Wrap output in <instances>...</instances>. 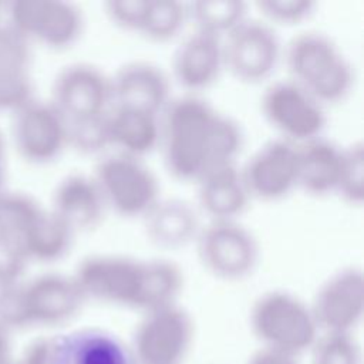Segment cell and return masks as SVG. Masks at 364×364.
Masks as SVG:
<instances>
[{"label":"cell","instance_id":"6da1fadb","mask_svg":"<svg viewBox=\"0 0 364 364\" xmlns=\"http://www.w3.org/2000/svg\"><path fill=\"white\" fill-rule=\"evenodd\" d=\"M242 146L240 125L196 94L171 98L161 112L159 148L168 172L179 181L196 183L236 164Z\"/></svg>","mask_w":364,"mask_h":364},{"label":"cell","instance_id":"7a4b0ae2","mask_svg":"<svg viewBox=\"0 0 364 364\" xmlns=\"http://www.w3.org/2000/svg\"><path fill=\"white\" fill-rule=\"evenodd\" d=\"M71 276L85 300L144 313L175 304L183 286L182 270L171 260L117 253L90 255Z\"/></svg>","mask_w":364,"mask_h":364},{"label":"cell","instance_id":"3957f363","mask_svg":"<svg viewBox=\"0 0 364 364\" xmlns=\"http://www.w3.org/2000/svg\"><path fill=\"white\" fill-rule=\"evenodd\" d=\"M284 61L290 80L321 105L344 101L354 88L351 61L327 34L316 30L294 36L286 46Z\"/></svg>","mask_w":364,"mask_h":364},{"label":"cell","instance_id":"277c9868","mask_svg":"<svg viewBox=\"0 0 364 364\" xmlns=\"http://www.w3.org/2000/svg\"><path fill=\"white\" fill-rule=\"evenodd\" d=\"M250 328L263 347L297 355L318 336L310 306L286 290H269L250 307Z\"/></svg>","mask_w":364,"mask_h":364},{"label":"cell","instance_id":"5b68a950","mask_svg":"<svg viewBox=\"0 0 364 364\" xmlns=\"http://www.w3.org/2000/svg\"><path fill=\"white\" fill-rule=\"evenodd\" d=\"M92 178L107 209L122 218H144L161 199L159 181L141 159L121 152L102 156Z\"/></svg>","mask_w":364,"mask_h":364},{"label":"cell","instance_id":"8992f818","mask_svg":"<svg viewBox=\"0 0 364 364\" xmlns=\"http://www.w3.org/2000/svg\"><path fill=\"white\" fill-rule=\"evenodd\" d=\"M195 246L205 270L225 282L246 279L259 262L256 237L237 220H209L202 225Z\"/></svg>","mask_w":364,"mask_h":364},{"label":"cell","instance_id":"52a82bcc","mask_svg":"<svg viewBox=\"0 0 364 364\" xmlns=\"http://www.w3.org/2000/svg\"><path fill=\"white\" fill-rule=\"evenodd\" d=\"M195 334L191 314L171 304L144 313L134 337L131 355L135 364H182Z\"/></svg>","mask_w":364,"mask_h":364},{"label":"cell","instance_id":"ba28073f","mask_svg":"<svg viewBox=\"0 0 364 364\" xmlns=\"http://www.w3.org/2000/svg\"><path fill=\"white\" fill-rule=\"evenodd\" d=\"M260 108L279 138L301 145L323 136L327 124L324 105L290 78L272 82L260 98Z\"/></svg>","mask_w":364,"mask_h":364},{"label":"cell","instance_id":"9c48e42d","mask_svg":"<svg viewBox=\"0 0 364 364\" xmlns=\"http://www.w3.org/2000/svg\"><path fill=\"white\" fill-rule=\"evenodd\" d=\"M222 48L225 68L247 84L266 81L282 57L276 30L262 18L246 17L222 38Z\"/></svg>","mask_w":364,"mask_h":364},{"label":"cell","instance_id":"30bf717a","mask_svg":"<svg viewBox=\"0 0 364 364\" xmlns=\"http://www.w3.org/2000/svg\"><path fill=\"white\" fill-rule=\"evenodd\" d=\"M7 23L28 41L64 50L77 43L84 28L81 10L64 0H14L4 4Z\"/></svg>","mask_w":364,"mask_h":364},{"label":"cell","instance_id":"8fae6325","mask_svg":"<svg viewBox=\"0 0 364 364\" xmlns=\"http://www.w3.org/2000/svg\"><path fill=\"white\" fill-rule=\"evenodd\" d=\"M50 102L65 124L100 118L112 105L109 77L90 63L68 64L53 81Z\"/></svg>","mask_w":364,"mask_h":364},{"label":"cell","instance_id":"7c38bea8","mask_svg":"<svg viewBox=\"0 0 364 364\" xmlns=\"http://www.w3.org/2000/svg\"><path fill=\"white\" fill-rule=\"evenodd\" d=\"M11 135L18 154L33 164H48L67 146V124L50 101L30 100L13 112Z\"/></svg>","mask_w":364,"mask_h":364},{"label":"cell","instance_id":"4fadbf2b","mask_svg":"<svg viewBox=\"0 0 364 364\" xmlns=\"http://www.w3.org/2000/svg\"><path fill=\"white\" fill-rule=\"evenodd\" d=\"M250 198L274 202L299 188L297 145L274 138L259 146L240 168Z\"/></svg>","mask_w":364,"mask_h":364},{"label":"cell","instance_id":"5bb4252c","mask_svg":"<svg viewBox=\"0 0 364 364\" xmlns=\"http://www.w3.org/2000/svg\"><path fill=\"white\" fill-rule=\"evenodd\" d=\"M318 331L351 333L364 311V276L358 266H346L321 283L310 304Z\"/></svg>","mask_w":364,"mask_h":364},{"label":"cell","instance_id":"9a60e30c","mask_svg":"<svg viewBox=\"0 0 364 364\" xmlns=\"http://www.w3.org/2000/svg\"><path fill=\"white\" fill-rule=\"evenodd\" d=\"M85 301L73 276L47 272L23 284L27 324L57 326L73 318Z\"/></svg>","mask_w":364,"mask_h":364},{"label":"cell","instance_id":"2e32d148","mask_svg":"<svg viewBox=\"0 0 364 364\" xmlns=\"http://www.w3.org/2000/svg\"><path fill=\"white\" fill-rule=\"evenodd\" d=\"M223 68L222 38L199 30L188 34L172 57L173 78L188 94L209 88Z\"/></svg>","mask_w":364,"mask_h":364},{"label":"cell","instance_id":"e0dca14e","mask_svg":"<svg viewBox=\"0 0 364 364\" xmlns=\"http://www.w3.org/2000/svg\"><path fill=\"white\" fill-rule=\"evenodd\" d=\"M112 104L129 105L161 114L171 101L168 75L154 63L134 60L122 64L111 77Z\"/></svg>","mask_w":364,"mask_h":364},{"label":"cell","instance_id":"ac0fdd59","mask_svg":"<svg viewBox=\"0 0 364 364\" xmlns=\"http://www.w3.org/2000/svg\"><path fill=\"white\" fill-rule=\"evenodd\" d=\"M50 210L77 233L97 228L107 206L92 175L75 172L55 185Z\"/></svg>","mask_w":364,"mask_h":364},{"label":"cell","instance_id":"d6986e66","mask_svg":"<svg viewBox=\"0 0 364 364\" xmlns=\"http://www.w3.org/2000/svg\"><path fill=\"white\" fill-rule=\"evenodd\" d=\"M142 219L148 240L165 250L195 243L202 228L198 208L179 198H161Z\"/></svg>","mask_w":364,"mask_h":364},{"label":"cell","instance_id":"ffe728a7","mask_svg":"<svg viewBox=\"0 0 364 364\" xmlns=\"http://www.w3.org/2000/svg\"><path fill=\"white\" fill-rule=\"evenodd\" d=\"M107 132L115 152L142 159L159 148L161 114L112 104L107 114Z\"/></svg>","mask_w":364,"mask_h":364},{"label":"cell","instance_id":"44dd1931","mask_svg":"<svg viewBox=\"0 0 364 364\" xmlns=\"http://www.w3.org/2000/svg\"><path fill=\"white\" fill-rule=\"evenodd\" d=\"M51 364H135L131 351L111 333L81 328L53 337Z\"/></svg>","mask_w":364,"mask_h":364},{"label":"cell","instance_id":"7402d4cb","mask_svg":"<svg viewBox=\"0 0 364 364\" xmlns=\"http://www.w3.org/2000/svg\"><path fill=\"white\" fill-rule=\"evenodd\" d=\"M196 185L198 210L209 220H237L252 199L236 164L210 171Z\"/></svg>","mask_w":364,"mask_h":364},{"label":"cell","instance_id":"603a6c76","mask_svg":"<svg viewBox=\"0 0 364 364\" xmlns=\"http://www.w3.org/2000/svg\"><path fill=\"white\" fill-rule=\"evenodd\" d=\"M299 188L314 196L337 192L343 148L320 136L297 145Z\"/></svg>","mask_w":364,"mask_h":364},{"label":"cell","instance_id":"cb8c5ba5","mask_svg":"<svg viewBox=\"0 0 364 364\" xmlns=\"http://www.w3.org/2000/svg\"><path fill=\"white\" fill-rule=\"evenodd\" d=\"M74 232L51 210H43L21 243L27 260L53 263L63 259L71 245Z\"/></svg>","mask_w":364,"mask_h":364},{"label":"cell","instance_id":"d4e9b609","mask_svg":"<svg viewBox=\"0 0 364 364\" xmlns=\"http://www.w3.org/2000/svg\"><path fill=\"white\" fill-rule=\"evenodd\" d=\"M186 14L195 30L223 38L247 17V4L239 0H196L186 3Z\"/></svg>","mask_w":364,"mask_h":364},{"label":"cell","instance_id":"484cf974","mask_svg":"<svg viewBox=\"0 0 364 364\" xmlns=\"http://www.w3.org/2000/svg\"><path fill=\"white\" fill-rule=\"evenodd\" d=\"M41 205L28 193L17 191H0V236L17 245L21 243L30 229L43 213ZM23 252V250H21ZM24 255V253H23Z\"/></svg>","mask_w":364,"mask_h":364},{"label":"cell","instance_id":"4316f807","mask_svg":"<svg viewBox=\"0 0 364 364\" xmlns=\"http://www.w3.org/2000/svg\"><path fill=\"white\" fill-rule=\"evenodd\" d=\"M188 21L186 3L176 0H148L139 34L156 43L176 37Z\"/></svg>","mask_w":364,"mask_h":364},{"label":"cell","instance_id":"83f0119b","mask_svg":"<svg viewBox=\"0 0 364 364\" xmlns=\"http://www.w3.org/2000/svg\"><path fill=\"white\" fill-rule=\"evenodd\" d=\"M364 145L355 141L343 148L337 195L348 205L360 206L364 199Z\"/></svg>","mask_w":364,"mask_h":364},{"label":"cell","instance_id":"f1b7e54d","mask_svg":"<svg viewBox=\"0 0 364 364\" xmlns=\"http://www.w3.org/2000/svg\"><path fill=\"white\" fill-rule=\"evenodd\" d=\"M310 350L311 364H361L360 346L351 333H321Z\"/></svg>","mask_w":364,"mask_h":364},{"label":"cell","instance_id":"f546056e","mask_svg":"<svg viewBox=\"0 0 364 364\" xmlns=\"http://www.w3.org/2000/svg\"><path fill=\"white\" fill-rule=\"evenodd\" d=\"M30 57V41L0 20V75L28 73Z\"/></svg>","mask_w":364,"mask_h":364},{"label":"cell","instance_id":"4dcf8cb0","mask_svg":"<svg viewBox=\"0 0 364 364\" xmlns=\"http://www.w3.org/2000/svg\"><path fill=\"white\" fill-rule=\"evenodd\" d=\"M107 114L95 119L67 124V145L85 155H95L109 148Z\"/></svg>","mask_w":364,"mask_h":364},{"label":"cell","instance_id":"1f68e13d","mask_svg":"<svg viewBox=\"0 0 364 364\" xmlns=\"http://www.w3.org/2000/svg\"><path fill=\"white\" fill-rule=\"evenodd\" d=\"M256 7L262 20L270 26H296L313 16L316 3L310 0H259Z\"/></svg>","mask_w":364,"mask_h":364},{"label":"cell","instance_id":"d6a6232c","mask_svg":"<svg viewBox=\"0 0 364 364\" xmlns=\"http://www.w3.org/2000/svg\"><path fill=\"white\" fill-rule=\"evenodd\" d=\"M148 0H108L104 11L109 21L127 31L139 33Z\"/></svg>","mask_w":364,"mask_h":364},{"label":"cell","instance_id":"836d02e7","mask_svg":"<svg viewBox=\"0 0 364 364\" xmlns=\"http://www.w3.org/2000/svg\"><path fill=\"white\" fill-rule=\"evenodd\" d=\"M33 98L28 73L0 75V109L14 112Z\"/></svg>","mask_w":364,"mask_h":364},{"label":"cell","instance_id":"e575fe53","mask_svg":"<svg viewBox=\"0 0 364 364\" xmlns=\"http://www.w3.org/2000/svg\"><path fill=\"white\" fill-rule=\"evenodd\" d=\"M27 262L17 245L0 236V286L18 283Z\"/></svg>","mask_w":364,"mask_h":364},{"label":"cell","instance_id":"d590c367","mask_svg":"<svg viewBox=\"0 0 364 364\" xmlns=\"http://www.w3.org/2000/svg\"><path fill=\"white\" fill-rule=\"evenodd\" d=\"M53 338H37L27 346L16 364H51Z\"/></svg>","mask_w":364,"mask_h":364},{"label":"cell","instance_id":"8d00e7d4","mask_svg":"<svg viewBox=\"0 0 364 364\" xmlns=\"http://www.w3.org/2000/svg\"><path fill=\"white\" fill-rule=\"evenodd\" d=\"M296 357L286 351L262 346L249 357L246 364H297Z\"/></svg>","mask_w":364,"mask_h":364},{"label":"cell","instance_id":"74e56055","mask_svg":"<svg viewBox=\"0 0 364 364\" xmlns=\"http://www.w3.org/2000/svg\"><path fill=\"white\" fill-rule=\"evenodd\" d=\"M9 338L7 330L0 327V364H10L9 361Z\"/></svg>","mask_w":364,"mask_h":364},{"label":"cell","instance_id":"f35d334b","mask_svg":"<svg viewBox=\"0 0 364 364\" xmlns=\"http://www.w3.org/2000/svg\"><path fill=\"white\" fill-rule=\"evenodd\" d=\"M4 181H6V151H4V139L0 132V191L4 189L3 188Z\"/></svg>","mask_w":364,"mask_h":364},{"label":"cell","instance_id":"ab89813d","mask_svg":"<svg viewBox=\"0 0 364 364\" xmlns=\"http://www.w3.org/2000/svg\"><path fill=\"white\" fill-rule=\"evenodd\" d=\"M4 9V4L3 3H0V13H1V10Z\"/></svg>","mask_w":364,"mask_h":364}]
</instances>
